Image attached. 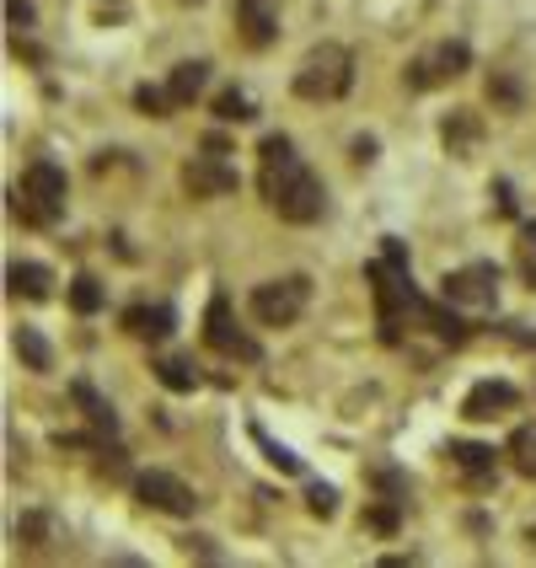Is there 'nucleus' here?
I'll list each match as a JSON object with an SVG mask.
<instances>
[{
	"label": "nucleus",
	"mask_w": 536,
	"mask_h": 568,
	"mask_svg": "<svg viewBox=\"0 0 536 568\" xmlns=\"http://www.w3.org/2000/svg\"><path fill=\"white\" fill-rule=\"evenodd\" d=\"M257 193L290 225H312L327 210V189H322V178H316L312 166L295 156V140L290 134H269L257 145Z\"/></svg>",
	"instance_id": "obj_1"
},
{
	"label": "nucleus",
	"mask_w": 536,
	"mask_h": 568,
	"mask_svg": "<svg viewBox=\"0 0 536 568\" xmlns=\"http://www.w3.org/2000/svg\"><path fill=\"white\" fill-rule=\"evenodd\" d=\"M64 199H70V183L54 161H32L22 172V183L11 189V215L32 231H49V225L64 221Z\"/></svg>",
	"instance_id": "obj_2"
},
{
	"label": "nucleus",
	"mask_w": 536,
	"mask_h": 568,
	"mask_svg": "<svg viewBox=\"0 0 536 568\" xmlns=\"http://www.w3.org/2000/svg\"><path fill=\"white\" fill-rule=\"evenodd\" d=\"M290 87L301 102H338L354 87V54L344 43H316V49H306V60L295 64Z\"/></svg>",
	"instance_id": "obj_3"
},
{
	"label": "nucleus",
	"mask_w": 536,
	"mask_h": 568,
	"mask_svg": "<svg viewBox=\"0 0 536 568\" xmlns=\"http://www.w3.org/2000/svg\"><path fill=\"white\" fill-rule=\"evenodd\" d=\"M462 70H473V49H467L462 38H441V43H429L424 54H413L403 75H408L413 92H435V87H451Z\"/></svg>",
	"instance_id": "obj_4"
},
{
	"label": "nucleus",
	"mask_w": 536,
	"mask_h": 568,
	"mask_svg": "<svg viewBox=\"0 0 536 568\" xmlns=\"http://www.w3.org/2000/svg\"><path fill=\"white\" fill-rule=\"evenodd\" d=\"M306 301H312V280L306 274H284V280H269L253 290V322L263 327H290L295 316L306 312Z\"/></svg>",
	"instance_id": "obj_5"
},
{
	"label": "nucleus",
	"mask_w": 536,
	"mask_h": 568,
	"mask_svg": "<svg viewBox=\"0 0 536 568\" xmlns=\"http://www.w3.org/2000/svg\"><path fill=\"white\" fill-rule=\"evenodd\" d=\"M204 344L215 348V354H225V359H247V365H257L263 359V348H257V338L236 322V312H231V301H225L221 290L210 295V312H204Z\"/></svg>",
	"instance_id": "obj_6"
},
{
	"label": "nucleus",
	"mask_w": 536,
	"mask_h": 568,
	"mask_svg": "<svg viewBox=\"0 0 536 568\" xmlns=\"http://www.w3.org/2000/svg\"><path fill=\"white\" fill-rule=\"evenodd\" d=\"M441 301L462 306V312H488L499 301V268L494 263H467V268H451L441 280Z\"/></svg>",
	"instance_id": "obj_7"
},
{
	"label": "nucleus",
	"mask_w": 536,
	"mask_h": 568,
	"mask_svg": "<svg viewBox=\"0 0 536 568\" xmlns=\"http://www.w3.org/2000/svg\"><path fill=\"white\" fill-rule=\"evenodd\" d=\"M134 494H140V505L145 509H161V515H193L199 509V499H193V488L183 483V477H172V473H161V467H151V473H140L134 477Z\"/></svg>",
	"instance_id": "obj_8"
},
{
	"label": "nucleus",
	"mask_w": 536,
	"mask_h": 568,
	"mask_svg": "<svg viewBox=\"0 0 536 568\" xmlns=\"http://www.w3.org/2000/svg\"><path fill=\"white\" fill-rule=\"evenodd\" d=\"M183 189H189L193 199H225V193L242 189V178H236V166H231L221 151H204V156L183 161Z\"/></svg>",
	"instance_id": "obj_9"
},
{
	"label": "nucleus",
	"mask_w": 536,
	"mask_h": 568,
	"mask_svg": "<svg viewBox=\"0 0 536 568\" xmlns=\"http://www.w3.org/2000/svg\"><path fill=\"white\" fill-rule=\"evenodd\" d=\"M236 32L247 49H269L280 38V6L274 0H236Z\"/></svg>",
	"instance_id": "obj_10"
},
{
	"label": "nucleus",
	"mask_w": 536,
	"mask_h": 568,
	"mask_svg": "<svg viewBox=\"0 0 536 568\" xmlns=\"http://www.w3.org/2000/svg\"><path fill=\"white\" fill-rule=\"evenodd\" d=\"M451 467L462 473V483L467 488H488L494 483V473H499V456H494V445H477V440H451Z\"/></svg>",
	"instance_id": "obj_11"
},
{
	"label": "nucleus",
	"mask_w": 536,
	"mask_h": 568,
	"mask_svg": "<svg viewBox=\"0 0 536 568\" xmlns=\"http://www.w3.org/2000/svg\"><path fill=\"white\" fill-rule=\"evenodd\" d=\"M520 403V392L509 386V381H477L473 392L462 397V418H473V424H483V418H499V413H509Z\"/></svg>",
	"instance_id": "obj_12"
},
{
	"label": "nucleus",
	"mask_w": 536,
	"mask_h": 568,
	"mask_svg": "<svg viewBox=\"0 0 536 568\" xmlns=\"http://www.w3.org/2000/svg\"><path fill=\"white\" fill-rule=\"evenodd\" d=\"M441 140L456 161L477 156V145H483V119H477L473 108H451V113L441 119Z\"/></svg>",
	"instance_id": "obj_13"
},
{
	"label": "nucleus",
	"mask_w": 536,
	"mask_h": 568,
	"mask_svg": "<svg viewBox=\"0 0 536 568\" xmlns=\"http://www.w3.org/2000/svg\"><path fill=\"white\" fill-rule=\"evenodd\" d=\"M119 322H124L129 338L161 344V338H172V327H178V312H172V306H129Z\"/></svg>",
	"instance_id": "obj_14"
},
{
	"label": "nucleus",
	"mask_w": 536,
	"mask_h": 568,
	"mask_svg": "<svg viewBox=\"0 0 536 568\" xmlns=\"http://www.w3.org/2000/svg\"><path fill=\"white\" fill-rule=\"evenodd\" d=\"M70 397H75V408H81V418H87L92 429H102V435H119V413H113V403L97 392L92 381H70Z\"/></svg>",
	"instance_id": "obj_15"
},
{
	"label": "nucleus",
	"mask_w": 536,
	"mask_h": 568,
	"mask_svg": "<svg viewBox=\"0 0 536 568\" xmlns=\"http://www.w3.org/2000/svg\"><path fill=\"white\" fill-rule=\"evenodd\" d=\"M204 81H210V64L204 60H183L172 75H166V97H172V108L183 113V108H193L199 102V92H204Z\"/></svg>",
	"instance_id": "obj_16"
},
{
	"label": "nucleus",
	"mask_w": 536,
	"mask_h": 568,
	"mask_svg": "<svg viewBox=\"0 0 536 568\" xmlns=\"http://www.w3.org/2000/svg\"><path fill=\"white\" fill-rule=\"evenodd\" d=\"M6 290H11L17 301H49L54 274H49L43 263H11V268H6Z\"/></svg>",
	"instance_id": "obj_17"
},
{
	"label": "nucleus",
	"mask_w": 536,
	"mask_h": 568,
	"mask_svg": "<svg viewBox=\"0 0 536 568\" xmlns=\"http://www.w3.org/2000/svg\"><path fill=\"white\" fill-rule=\"evenodd\" d=\"M151 371H156V381L166 392H199L204 386V376H199V365H193L189 354H161Z\"/></svg>",
	"instance_id": "obj_18"
},
{
	"label": "nucleus",
	"mask_w": 536,
	"mask_h": 568,
	"mask_svg": "<svg viewBox=\"0 0 536 568\" xmlns=\"http://www.w3.org/2000/svg\"><path fill=\"white\" fill-rule=\"evenodd\" d=\"M505 456H509V467H515L520 477H536V418L532 424H520V429L509 435Z\"/></svg>",
	"instance_id": "obj_19"
},
{
	"label": "nucleus",
	"mask_w": 536,
	"mask_h": 568,
	"mask_svg": "<svg viewBox=\"0 0 536 568\" xmlns=\"http://www.w3.org/2000/svg\"><path fill=\"white\" fill-rule=\"evenodd\" d=\"M215 119H221V124H253L257 102L242 92V87H225V92L215 97Z\"/></svg>",
	"instance_id": "obj_20"
},
{
	"label": "nucleus",
	"mask_w": 536,
	"mask_h": 568,
	"mask_svg": "<svg viewBox=\"0 0 536 568\" xmlns=\"http://www.w3.org/2000/svg\"><path fill=\"white\" fill-rule=\"evenodd\" d=\"M515 274L536 284V221H520V231H515Z\"/></svg>",
	"instance_id": "obj_21"
},
{
	"label": "nucleus",
	"mask_w": 536,
	"mask_h": 568,
	"mask_svg": "<svg viewBox=\"0 0 536 568\" xmlns=\"http://www.w3.org/2000/svg\"><path fill=\"white\" fill-rule=\"evenodd\" d=\"M102 301H108V290H102L92 274H75V280H70V306H75L81 316L102 312Z\"/></svg>",
	"instance_id": "obj_22"
},
{
	"label": "nucleus",
	"mask_w": 536,
	"mask_h": 568,
	"mask_svg": "<svg viewBox=\"0 0 536 568\" xmlns=\"http://www.w3.org/2000/svg\"><path fill=\"white\" fill-rule=\"evenodd\" d=\"M17 354L28 359V371H49L54 365V348L43 344V333H32V327H17Z\"/></svg>",
	"instance_id": "obj_23"
},
{
	"label": "nucleus",
	"mask_w": 536,
	"mask_h": 568,
	"mask_svg": "<svg viewBox=\"0 0 536 568\" xmlns=\"http://www.w3.org/2000/svg\"><path fill=\"white\" fill-rule=\"evenodd\" d=\"M253 440L263 445V456H269V462H274V467H280L284 477H295V473H301V456H295V450H290V445L269 440V435H263V424H253Z\"/></svg>",
	"instance_id": "obj_24"
},
{
	"label": "nucleus",
	"mask_w": 536,
	"mask_h": 568,
	"mask_svg": "<svg viewBox=\"0 0 536 568\" xmlns=\"http://www.w3.org/2000/svg\"><path fill=\"white\" fill-rule=\"evenodd\" d=\"M134 108H140L145 119H172V113H178L166 87H134Z\"/></svg>",
	"instance_id": "obj_25"
},
{
	"label": "nucleus",
	"mask_w": 536,
	"mask_h": 568,
	"mask_svg": "<svg viewBox=\"0 0 536 568\" xmlns=\"http://www.w3.org/2000/svg\"><path fill=\"white\" fill-rule=\"evenodd\" d=\"M17 537L28 541V547H49V515H22Z\"/></svg>",
	"instance_id": "obj_26"
},
{
	"label": "nucleus",
	"mask_w": 536,
	"mask_h": 568,
	"mask_svg": "<svg viewBox=\"0 0 536 568\" xmlns=\"http://www.w3.org/2000/svg\"><path fill=\"white\" fill-rule=\"evenodd\" d=\"M306 505H312V515H322V520H327V515L338 509V494H333L327 483H312V488H306Z\"/></svg>",
	"instance_id": "obj_27"
},
{
	"label": "nucleus",
	"mask_w": 536,
	"mask_h": 568,
	"mask_svg": "<svg viewBox=\"0 0 536 568\" xmlns=\"http://www.w3.org/2000/svg\"><path fill=\"white\" fill-rule=\"evenodd\" d=\"M488 97H494L499 108H515V102H520V87H515L509 75H494V81H488Z\"/></svg>",
	"instance_id": "obj_28"
},
{
	"label": "nucleus",
	"mask_w": 536,
	"mask_h": 568,
	"mask_svg": "<svg viewBox=\"0 0 536 568\" xmlns=\"http://www.w3.org/2000/svg\"><path fill=\"white\" fill-rule=\"evenodd\" d=\"M6 17H11V28H17V32L32 28V6H28V0H6Z\"/></svg>",
	"instance_id": "obj_29"
},
{
	"label": "nucleus",
	"mask_w": 536,
	"mask_h": 568,
	"mask_svg": "<svg viewBox=\"0 0 536 568\" xmlns=\"http://www.w3.org/2000/svg\"><path fill=\"white\" fill-rule=\"evenodd\" d=\"M494 199H499V215H515V189H509L505 178L494 183Z\"/></svg>",
	"instance_id": "obj_30"
},
{
	"label": "nucleus",
	"mask_w": 536,
	"mask_h": 568,
	"mask_svg": "<svg viewBox=\"0 0 536 568\" xmlns=\"http://www.w3.org/2000/svg\"><path fill=\"white\" fill-rule=\"evenodd\" d=\"M354 161H376V140H354Z\"/></svg>",
	"instance_id": "obj_31"
},
{
	"label": "nucleus",
	"mask_w": 536,
	"mask_h": 568,
	"mask_svg": "<svg viewBox=\"0 0 536 568\" xmlns=\"http://www.w3.org/2000/svg\"><path fill=\"white\" fill-rule=\"evenodd\" d=\"M178 6H204V0H178Z\"/></svg>",
	"instance_id": "obj_32"
},
{
	"label": "nucleus",
	"mask_w": 536,
	"mask_h": 568,
	"mask_svg": "<svg viewBox=\"0 0 536 568\" xmlns=\"http://www.w3.org/2000/svg\"><path fill=\"white\" fill-rule=\"evenodd\" d=\"M532 541H536V526H532Z\"/></svg>",
	"instance_id": "obj_33"
}]
</instances>
